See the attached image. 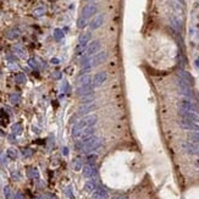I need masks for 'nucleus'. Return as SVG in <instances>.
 Instances as JSON below:
<instances>
[{"label": "nucleus", "mask_w": 199, "mask_h": 199, "mask_svg": "<svg viewBox=\"0 0 199 199\" xmlns=\"http://www.w3.org/2000/svg\"><path fill=\"white\" fill-rule=\"evenodd\" d=\"M97 121H98V116L95 114L87 115L85 117H82L72 128V137L73 138H81V134L85 128L94 126L97 124Z\"/></svg>", "instance_id": "1"}, {"label": "nucleus", "mask_w": 199, "mask_h": 199, "mask_svg": "<svg viewBox=\"0 0 199 199\" xmlns=\"http://www.w3.org/2000/svg\"><path fill=\"white\" fill-rule=\"evenodd\" d=\"M103 144V139L98 137H92L89 139H87L85 142H82V152L83 153H92L97 149H99Z\"/></svg>", "instance_id": "2"}, {"label": "nucleus", "mask_w": 199, "mask_h": 199, "mask_svg": "<svg viewBox=\"0 0 199 199\" xmlns=\"http://www.w3.org/2000/svg\"><path fill=\"white\" fill-rule=\"evenodd\" d=\"M177 88H178V92L186 97L188 99H192L193 98V90H192V85L189 83H187L186 81H183L182 78L177 77Z\"/></svg>", "instance_id": "3"}, {"label": "nucleus", "mask_w": 199, "mask_h": 199, "mask_svg": "<svg viewBox=\"0 0 199 199\" xmlns=\"http://www.w3.org/2000/svg\"><path fill=\"white\" fill-rule=\"evenodd\" d=\"M178 106H180V109H183V110H187V111H191V113H194V114L199 115V106L194 101H192L188 98H185V99L181 100L180 104H178Z\"/></svg>", "instance_id": "4"}, {"label": "nucleus", "mask_w": 199, "mask_h": 199, "mask_svg": "<svg viewBox=\"0 0 199 199\" xmlns=\"http://www.w3.org/2000/svg\"><path fill=\"white\" fill-rule=\"evenodd\" d=\"M178 125H180L181 128L187 129V131L199 132V125L197 122H193V121H189V120H186V119H180L178 120Z\"/></svg>", "instance_id": "5"}, {"label": "nucleus", "mask_w": 199, "mask_h": 199, "mask_svg": "<svg viewBox=\"0 0 199 199\" xmlns=\"http://www.w3.org/2000/svg\"><path fill=\"white\" fill-rule=\"evenodd\" d=\"M182 149L189 155H198L199 147L193 142H183L182 143Z\"/></svg>", "instance_id": "6"}, {"label": "nucleus", "mask_w": 199, "mask_h": 199, "mask_svg": "<svg viewBox=\"0 0 199 199\" xmlns=\"http://www.w3.org/2000/svg\"><path fill=\"white\" fill-rule=\"evenodd\" d=\"M178 114L181 116V119H186V120H189V121H193V122H197L199 125V115L194 114V113H191V111H187L183 109H178Z\"/></svg>", "instance_id": "7"}, {"label": "nucleus", "mask_w": 199, "mask_h": 199, "mask_svg": "<svg viewBox=\"0 0 199 199\" xmlns=\"http://www.w3.org/2000/svg\"><path fill=\"white\" fill-rule=\"evenodd\" d=\"M99 49H100V41H93L92 43H89V45L87 46V51H85V56L90 57L92 55L97 54Z\"/></svg>", "instance_id": "8"}, {"label": "nucleus", "mask_w": 199, "mask_h": 199, "mask_svg": "<svg viewBox=\"0 0 199 199\" xmlns=\"http://www.w3.org/2000/svg\"><path fill=\"white\" fill-rule=\"evenodd\" d=\"M94 109H97V104H94V101H92V103H85V104H82V105L80 106L77 114L83 116V115L85 114H89V113L93 111Z\"/></svg>", "instance_id": "9"}, {"label": "nucleus", "mask_w": 199, "mask_h": 199, "mask_svg": "<svg viewBox=\"0 0 199 199\" xmlns=\"http://www.w3.org/2000/svg\"><path fill=\"white\" fill-rule=\"evenodd\" d=\"M106 78H108V75H106V72H99V73H97L95 76H94V78H93V82H92V85L94 88H97V87H100L101 85H104V82L106 81Z\"/></svg>", "instance_id": "10"}, {"label": "nucleus", "mask_w": 199, "mask_h": 199, "mask_svg": "<svg viewBox=\"0 0 199 199\" xmlns=\"http://www.w3.org/2000/svg\"><path fill=\"white\" fill-rule=\"evenodd\" d=\"M95 12H97V5L95 4H88V5H85L83 11H82V17L89 18V17L94 16Z\"/></svg>", "instance_id": "11"}, {"label": "nucleus", "mask_w": 199, "mask_h": 199, "mask_svg": "<svg viewBox=\"0 0 199 199\" xmlns=\"http://www.w3.org/2000/svg\"><path fill=\"white\" fill-rule=\"evenodd\" d=\"M106 59H108V53L106 51H100V53H97L94 56L92 57V64H93V66H98L100 64H103Z\"/></svg>", "instance_id": "12"}, {"label": "nucleus", "mask_w": 199, "mask_h": 199, "mask_svg": "<svg viewBox=\"0 0 199 199\" xmlns=\"http://www.w3.org/2000/svg\"><path fill=\"white\" fill-rule=\"evenodd\" d=\"M109 198V193L105 188L98 187L93 193H92V199H108Z\"/></svg>", "instance_id": "13"}, {"label": "nucleus", "mask_w": 199, "mask_h": 199, "mask_svg": "<svg viewBox=\"0 0 199 199\" xmlns=\"http://www.w3.org/2000/svg\"><path fill=\"white\" fill-rule=\"evenodd\" d=\"M103 23H104V15H97L92 21H90V25H89V27L90 29H98L99 27L103 26Z\"/></svg>", "instance_id": "14"}, {"label": "nucleus", "mask_w": 199, "mask_h": 199, "mask_svg": "<svg viewBox=\"0 0 199 199\" xmlns=\"http://www.w3.org/2000/svg\"><path fill=\"white\" fill-rule=\"evenodd\" d=\"M93 85L89 83V85H81V87H77V94L80 97H83V95H87L89 93H93Z\"/></svg>", "instance_id": "15"}, {"label": "nucleus", "mask_w": 199, "mask_h": 199, "mask_svg": "<svg viewBox=\"0 0 199 199\" xmlns=\"http://www.w3.org/2000/svg\"><path fill=\"white\" fill-rule=\"evenodd\" d=\"M97 188H98V182H97V180H89L88 182H85V192H88V193H93Z\"/></svg>", "instance_id": "16"}, {"label": "nucleus", "mask_w": 199, "mask_h": 199, "mask_svg": "<svg viewBox=\"0 0 199 199\" xmlns=\"http://www.w3.org/2000/svg\"><path fill=\"white\" fill-rule=\"evenodd\" d=\"M94 175H95V169L92 165L87 164L83 167V176H85V178H90V177H94Z\"/></svg>", "instance_id": "17"}, {"label": "nucleus", "mask_w": 199, "mask_h": 199, "mask_svg": "<svg viewBox=\"0 0 199 199\" xmlns=\"http://www.w3.org/2000/svg\"><path fill=\"white\" fill-rule=\"evenodd\" d=\"M90 83V76L88 73L85 75H81L77 80V87H81V85H89Z\"/></svg>", "instance_id": "18"}, {"label": "nucleus", "mask_w": 199, "mask_h": 199, "mask_svg": "<svg viewBox=\"0 0 199 199\" xmlns=\"http://www.w3.org/2000/svg\"><path fill=\"white\" fill-rule=\"evenodd\" d=\"M5 36H6V38L7 39H11V41H14L16 38H18V36H20V31L17 28H10L6 31V33H5Z\"/></svg>", "instance_id": "19"}, {"label": "nucleus", "mask_w": 199, "mask_h": 199, "mask_svg": "<svg viewBox=\"0 0 199 199\" xmlns=\"http://www.w3.org/2000/svg\"><path fill=\"white\" fill-rule=\"evenodd\" d=\"M178 77L182 78L183 81H186L187 83H189L191 85H193V77H192L187 71H182V70H181V71L178 72Z\"/></svg>", "instance_id": "20"}, {"label": "nucleus", "mask_w": 199, "mask_h": 199, "mask_svg": "<svg viewBox=\"0 0 199 199\" xmlns=\"http://www.w3.org/2000/svg\"><path fill=\"white\" fill-rule=\"evenodd\" d=\"M90 32H85V33H82L81 36H80V38H78V43L80 44H83V45H87V43L90 41Z\"/></svg>", "instance_id": "21"}, {"label": "nucleus", "mask_w": 199, "mask_h": 199, "mask_svg": "<svg viewBox=\"0 0 199 199\" xmlns=\"http://www.w3.org/2000/svg\"><path fill=\"white\" fill-rule=\"evenodd\" d=\"M171 21V25L175 27V28L177 29V31H180L181 29V27H182V21L178 18V17H176V16H172L170 18Z\"/></svg>", "instance_id": "22"}, {"label": "nucleus", "mask_w": 199, "mask_h": 199, "mask_svg": "<svg viewBox=\"0 0 199 199\" xmlns=\"http://www.w3.org/2000/svg\"><path fill=\"white\" fill-rule=\"evenodd\" d=\"M9 100H10V103L12 105H18L21 103V95L18 93H12V94H10Z\"/></svg>", "instance_id": "23"}, {"label": "nucleus", "mask_w": 199, "mask_h": 199, "mask_svg": "<svg viewBox=\"0 0 199 199\" xmlns=\"http://www.w3.org/2000/svg\"><path fill=\"white\" fill-rule=\"evenodd\" d=\"M82 166H83V164H82L81 159H73V161H72V169L73 170L75 171L82 170Z\"/></svg>", "instance_id": "24"}, {"label": "nucleus", "mask_w": 199, "mask_h": 199, "mask_svg": "<svg viewBox=\"0 0 199 199\" xmlns=\"http://www.w3.org/2000/svg\"><path fill=\"white\" fill-rule=\"evenodd\" d=\"M15 81H16V83H18V85H23V83H26L27 77H26V75H23V73H18V75H16Z\"/></svg>", "instance_id": "25"}, {"label": "nucleus", "mask_w": 199, "mask_h": 199, "mask_svg": "<svg viewBox=\"0 0 199 199\" xmlns=\"http://www.w3.org/2000/svg\"><path fill=\"white\" fill-rule=\"evenodd\" d=\"M189 139L192 141V142L194 143V144H197L199 147V132H192V133H189Z\"/></svg>", "instance_id": "26"}, {"label": "nucleus", "mask_w": 199, "mask_h": 199, "mask_svg": "<svg viewBox=\"0 0 199 199\" xmlns=\"http://www.w3.org/2000/svg\"><path fill=\"white\" fill-rule=\"evenodd\" d=\"M6 154H7V157L10 158V159H17V157H18V152L15 148H9L7 152H6Z\"/></svg>", "instance_id": "27"}, {"label": "nucleus", "mask_w": 199, "mask_h": 199, "mask_svg": "<svg viewBox=\"0 0 199 199\" xmlns=\"http://www.w3.org/2000/svg\"><path fill=\"white\" fill-rule=\"evenodd\" d=\"M21 133H22V125L20 122H17L12 126V134L16 136V134H21Z\"/></svg>", "instance_id": "28"}, {"label": "nucleus", "mask_w": 199, "mask_h": 199, "mask_svg": "<svg viewBox=\"0 0 199 199\" xmlns=\"http://www.w3.org/2000/svg\"><path fill=\"white\" fill-rule=\"evenodd\" d=\"M54 38H55V41H61V39L64 38V32H62V29H60V28L54 29Z\"/></svg>", "instance_id": "29"}, {"label": "nucleus", "mask_w": 199, "mask_h": 199, "mask_svg": "<svg viewBox=\"0 0 199 199\" xmlns=\"http://www.w3.org/2000/svg\"><path fill=\"white\" fill-rule=\"evenodd\" d=\"M97 159H98V157H97L95 154H89V155L87 157V164L93 166V165L97 163Z\"/></svg>", "instance_id": "30"}, {"label": "nucleus", "mask_w": 199, "mask_h": 199, "mask_svg": "<svg viewBox=\"0 0 199 199\" xmlns=\"http://www.w3.org/2000/svg\"><path fill=\"white\" fill-rule=\"evenodd\" d=\"M44 14H45V7L44 6H39V7L34 9V11H33V15L37 16V17H41Z\"/></svg>", "instance_id": "31"}, {"label": "nucleus", "mask_w": 199, "mask_h": 199, "mask_svg": "<svg viewBox=\"0 0 199 199\" xmlns=\"http://www.w3.org/2000/svg\"><path fill=\"white\" fill-rule=\"evenodd\" d=\"M85 51H87V45L78 44V45H77V48H76V54H77V55H82Z\"/></svg>", "instance_id": "32"}, {"label": "nucleus", "mask_w": 199, "mask_h": 199, "mask_svg": "<svg viewBox=\"0 0 199 199\" xmlns=\"http://www.w3.org/2000/svg\"><path fill=\"white\" fill-rule=\"evenodd\" d=\"M28 176L31 178H38L39 177V172L37 169L32 167V169H28Z\"/></svg>", "instance_id": "33"}, {"label": "nucleus", "mask_w": 199, "mask_h": 199, "mask_svg": "<svg viewBox=\"0 0 199 199\" xmlns=\"http://www.w3.org/2000/svg\"><path fill=\"white\" fill-rule=\"evenodd\" d=\"M87 26V18L85 17H80L78 21H77V27L80 29H83Z\"/></svg>", "instance_id": "34"}, {"label": "nucleus", "mask_w": 199, "mask_h": 199, "mask_svg": "<svg viewBox=\"0 0 199 199\" xmlns=\"http://www.w3.org/2000/svg\"><path fill=\"white\" fill-rule=\"evenodd\" d=\"M14 50L16 51V54H17V55H18L20 57H25V56H26V51H25V50H23L21 46L16 45V46L14 48Z\"/></svg>", "instance_id": "35"}, {"label": "nucleus", "mask_w": 199, "mask_h": 199, "mask_svg": "<svg viewBox=\"0 0 199 199\" xmlns=\"http://www.w3.org/2000/svg\"><path fill=\"white\" fill-rule=\"evenodd\" d=\"M32 154H33V152H32V149H29V148H26V149H23V150H22V155H23L25 158L32 157Z\"/></svg>", "instance_id": "36"}, {"label": "nucleus", "mask_w": 199, "mask_h": 199, "mask_svg": "<svg viewBox=\"0 0 199 199\" xmlns=\"http://www.w3.org/2000/svg\"><path fill=\"white\" fill-rule=\"evenodd\" d=\"M28 65L31 66V67H32V69H37V66H38V65H37V61H36L34 59H29V60H28Z\"/></svg>", "instance_id": "37"}, {"label": "nucleus", "mask_w": 199, "mask_h": 199, "mask_svg": "<svg viewBox=\"0 0 199 199\" xmlns=\"http://www.w3.org/2000/svg\"><path fill=\"white\" fill-rule=\"evenodd\" d=\"M53 77H54L55 80H59V78H61V72H59V71L54 72V73H53Z\"/></svg>", "instance_id": "38"}, {"label": "nucleus", "mask_w": 199, "mask_h": 199, "mask_svg": "<svg viewBox=\"0 0 199 199\" xmlns=\"http://www.w3.org/2000/svg\"><path fill=\"white\" fill-rule=\"evenodd\" d=\"M51 64H54V65H57L59 62H60V60L59 59H56V57H54V59H51V61H50Z\"/></svg>", "instance_id": "39"}, {"label": "nucleus", "mask_w": 199, "mask_h": 199, "mask_svg": "<svg viewBox=\"0 0 199 199\" xmlns=\"http://www.w3.org/2000/svg\"><path fill=\"white\" fill-rule=\"evenodd\" d=\"M4 191H5V194H6V197L9 198V197H10V189H9V187H5V189H4Z\"/></svg>", "instance_id": "40"}, {"label": "nucleus", "mask_w": 199, "mask_h": 199, "mask_svg": "<svg viewBox=\"0 0 199 199\" xmlns=\"http://www.w3.org/2000/svg\"><path fill=\"white\" fill-rule=\"evenodd\" d=\"M62 89H64V90H66V92L69 90V83H67V82H65V83H64V85H62Z\"/></svg>", "instance_id": "41"}, {"label": "nucleus", "mask_w": 199, "mask_h": 199, "mask_svg": "<svg viewBox=\"0 0 199 199\" xmlns=\"http://www.w3.org/2000/svg\"><path fill=\"white\" fill-rule=\"evenodd\" d=\"M62 153H64V155H69V148L65 147V148L62 149Z\"/></svg>", "instance_id": "42"}, {"label": "nucleus", "mask_w": 199, "mask_h": 199, "mask_svg": "<svg viewBox=\"0 0 199 199\" xmlns=\"http://www.w3.org/2000/svg\"><path fill=\"white\" fill-rule=\"evenodd\" d=\"M15 199H23V196H22L21 193H17L16 197H15Z\"/></svg>", "instance_id": "43"}, {"label": "nucleus", "mask_w": 199, "mask_h": 199, "mask_svg": "<svg viewBox=\"0 0 199 199\" xmlns=\"http://www.w3.org/2000/svg\"><path fill=\"white\" fill-rule=\"evenodd\" d=\"M67 193H69V197H70V198L73 197V196H72V193H71V187H69V188H67Z\"/></svg>", "instance_id": "44"}, {"label": "nucleus", "mask_w": 199, "mask_h": 199, "mask_svg": "<svg viewBox=\"0 0 199 199\" xmlns=\"http://www.w3.org/2000/svg\"><path fill=\"white\" fill-rule=\"evenodd\" d=\"M194 165H196V166H197V167H198V169H199V159H197V160H196V163H194Z\"/></svg>", "instance_id": "45"}, {"label": "nucleus", "mask_w": 199, "mask_h": 199, "mask_svg": "<svg viewBox=\"0 0 199 199\" xmlns=\"http://www.w3.org/2000/svg\"><path fill=\"white\" fill-rule=\"evenodd\" d=\"M115 199H127V197H124V196H120V197H116Z\"/></svg>", "instance_id": "46"}, {"label": "nucleus", "mask_w": 199, "mask_h": 199, "mask_svg": "<svg viewBox=\"0 0 199 199\" xmlns=\"http://www.w3.org/2000/svg\"><path fill=\"white\" fill-rule=\"evenodd\" d=\"M177 1H180V2H182V4L185 2V0H177Z\"/></svg>", "instance_id": "47"}, {"label": "nucleus", "mask_w": 199, "mask_h": 199, "mask_svg": "<svg viewBox=\"0 0 199 199\" xmlns=\"http://www.w3.org/2000/svg\"><path fill=\"white\" fill-rule=\"evenodd\" d=\"M88 1H94V0H88Z\"/></svg>", "instance_id": "48"}, {"label": "nucleus", "mask_w": 199, "mask_h": 199, "mask_svg": "<svg viewBox=\"0 0 199 199\" xmlns=\"http://www.w3.org/2000/svg\"><path fill=\"white\" fill-rule=\"evenodd\" d=\"M198 157H199V154H198Z\"/></svg>", "instance_id": "49"}]
</instances>
